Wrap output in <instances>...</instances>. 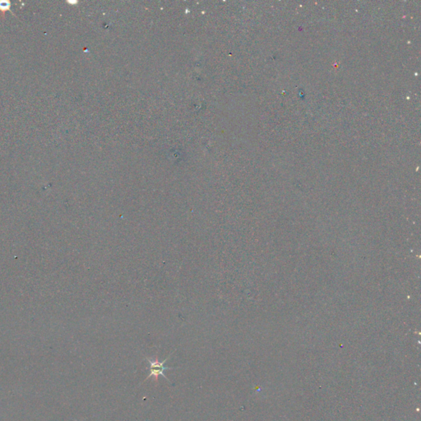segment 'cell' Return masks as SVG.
Here are the masks:
<instances>
[{
    "label": "cell",
    "mask_w": 421,
    "mask_h": 421,
    "mask_svg": "<svg viewBox=\"0 0 421 421\" xmlns=\"http://www.w3.org/2000/svg\"><path fill=\"white\" fill-rule=\"evenodd\" d=\"M174 352H172L171 354L169 355L168 356V358L165 359V361H160L158 360V358L154 359V360H151V359L147 358L146 360L148 361V362L149 363V365H150V373H149V375L147 377L146 380L148 379V378H152V377H154L155 380L156 381H158L159 376H162L164 378H166L168 381H169V378L165 375V371L166 369H171L172 368H167L165 367V364L166 361H168V359L170 357L172 354H173ZM144 381V382H145Z\"/></svg>",
    "instance_id": "6da1fadb"
},
{
    "label": "cell",
    "mask_w": 421,
    "mask_h": 421,
    "mask_svg": "<svg viewBox=\"0 0 421 421\" xmlns=\"http://www.w3.org/2000/svg\"><path fill=\"white\" fill-rule=\"evenodd\" d=\"M1 4H2V5H3V6H0V8H1V9H8V8H9V3H8V2H1Z\"/></svg>",
    "instance_id": "7a4b0ae2"
}]
</instances>
